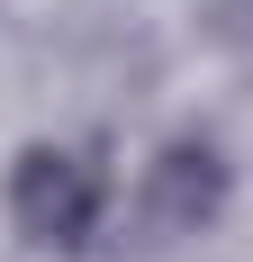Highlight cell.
Segmentation results:
<instances>
[{"label":"cell","mask_w":253,"mask_h":262,"mask_svg":"<svg viewBox=\"0 0 253 262\" xmlns=\"http://www.w3.org/2000/svg\"><path fill=\"white\" fill-rule=\"evenodd\" d=\"M226 217V154L208 136H172L163 154L145 163V190H136V235L145 244H181Z\"/></svg>","instance_id":"obj_2"},{"label":"cell","mask_w":253,"mask_h":262,"mask_svg":"<svg viewBox=\"0 0 253 262\" xmlns=\"http://www.w3.org/2000/svg\"><path fill=\"white\" fill-rule=\"evenodd\" d=\"M109 217V163L91 145H27L9 163V226L36 253H91Z\"/></svg>","instance_id":"obj_1"}]
</instances>
